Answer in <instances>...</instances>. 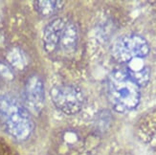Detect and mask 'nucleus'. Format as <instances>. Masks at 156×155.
<instances>
[{
	"label": "nucleus",
	"instance_id": "9d476101",
	"mask_svg": "<svg viewBox=\"0 0 156 155\" xmlns=\"http://www.w3.org/2000/svg\"><path fill=\"white\" fill-rule=\"evenodd\" d=\"M0 77H2L3 79H13L12 72L9 68V66H7L1 62H0Z\"/></svg>",
	"mask_w": 156,
	"mask_h": 155
},
{
	"label": "nucleus",
	"instance_id": "f257e3e1",
	"mask_svg": "<svg viewBox=\"0 0 156 155\" xmlns=\"http://www.w3.org/2000/svg\"><path fill=\"white\" fill-rule=\"evenodd\" d=\"M106 95L112 108L118 113L134 110L141 100L139 84L127 70H115L107 78Z\"/></svg>",
	"mask_w": 156,
	"mask_h": 155
},
{
	"label": "nucleus",
	"instance_id": "7ed1b4c3",
	"mask_svg": "<svg viewBox=\"0 0 156 155\" xmlns=\"http://www.w3.org/2000/svg\"><path fill=\"white\" fill-rule=\"evenodd\" d=\"M150 45L137 33H128L119 37L112 46V57L120 63H127L135 58H146L150 54Z\"/></svg>",
	"mask_w": 156,
	"mask_h": 155
},
{
	"label": "nucleus",
	"instance_id": "0eeeda50",
	"mask_svg": "<svg viewBox=\"0 0 156 155\" xmlns=\"http://www.w3.org/2000/svg\"><path fill=\"white\" fill-rule=\"evenodd\" d=\"M78 38V29L76 25L71 21H67L60 38L58 50L62 51L65 56L72 55L77 50Z\"/></svg>",
	"mask_w": 156,
	"mask_h": 155
},
{
	"label": "nucleus",
	"instance_id": "39448f33",
	"mask_svg": "<svg viewBox=\"0 0 156 155\" xmlns=\"http://www.w3.org/2000/svg\"><path fill=\"white\" fill-rule=\"evenodd\" d=\"M24 106L30 113L38 115L45 104V87L42 79L32 75L26 79L23 90Z\"/></svg>",
	"mask_w": 156,
	"mask_h": 155
},
{
	"label": "nucleus",
	"instance_id": "9b49d317",
	"mask_svg": "<svg viewBox=\"0 0 156 155\" xmlns=\"http://www.w3.org/2000/svg\"><path fill=\"white\" fill-rule=\"evenodd\" d=\"M120 155H128V154H120Z\"/></svg>",
	"mask_w": 156,
	"mask_h": 155
},
{
	"label": "nucleus",
	"instance_id": "20e7f679",
	"mask_svg": "<svg viewBox=\"0 0 156 155\" xmlns=\"http://www.w3.org/2000/svg\"><path fill=\"white\" fill-rule=\"evenodd\" d=\"M50 96L57 108L68 116L76 115L83 106V93L76 85H55L50 90Z\"/></svg>",
	"mask_w": 156,
	"mask_h": 155
},
{
	"label": "nucleus",
	"instance_id": "423d86ee",
	"mask_svg": "<svg viewBox=\"0 0 156 155\" xmlns=\"http://www.w3.org/2000/svg\"><path fill=\"white\" fill-rule=\"evenodd\" d=\"M66 20L62 17H57L45 26L43 30L42 41L43 48L47 54L53 55L59 49V42L63 29L66 25Z\"/></svg>",
	"mask_w": 156,
	"mask_h": 155
},
{
	"label": "nucleus",
	"instance_id": "1a4fd4ad",
	"mask_svg": "<svg viewBox=\"0 0 156 155\" xmlns=\"http://www.w3.org/2000/svg\"><path fill=\"white\" fill-rule=\"evenodd\" d=\"M8 59L10 63L17 69H22L26 65L25 54L19 48H13L8 54Z\"/></svg>",
	"mask_w": 156,
	"mask_h": 155
},
{
	"label": "nucleus",
	"instance_id": "f03ea898",
	"mask_svg": "<svg viewBox=\"0 0 156 155\" xmlns=\"http://www.w3.org/2000/svg\"><path fill=\"white\" fill-rule=\"evenodd\" d=\"M0 121L5 131L19 142L29 139L35 129L31 113L16 98L9 94L0 95Z\"/></svg>",
	"mask_w": 156,
	"mask_h": 155
},
{
	"label": "nucleus",
	"instance_id": "6e6552de",
	"mask_svg": "<svg viewBox=\"0 0 156 155\" xmlns=\"http://www.w3.org/2000/svg\"><path fill=\"white\" fill-rule=\"evenodd\" d=\"M65 2L62 0H37L34 2L35 10L42 16H50L60 11Z\"/></svg>",
	"mask_w": 156,
	"mask_h": 155
}]
</instances>
